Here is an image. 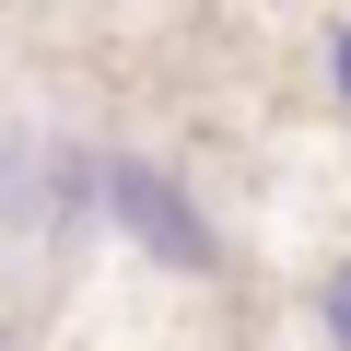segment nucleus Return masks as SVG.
I'll return each mask as SVG.
<instances>
[{
  "label": "nucleus",
  "instance_id": "nucleus-1",
  "mask_svg": "<svg viewBox=\"0 0 351 351\" xmlns=\"http://www.w3.org/2000/svg\"><path fill=\"white\" fill-rule=\"evenodd\" d=\"M106 234L141 269H164V281H223L234 269V246H223V223L199 199V176L176 164V152H141V141H106Z\"/></svg>",
  "mask_w": 351,
  "mask_h": 351
},
{
  "label": "nucleus",
  "instance_id": "nucleus-2",
  "mask_svg": "<svg viewBox=\"0 0 351 351\" xmlns=\"http://www.w3.org/2000/svg\"><path fill=\"white\" fill-rule=\"evenodd\" d=\"M0 234L59 246V141L47 129H0Z\"/></svg>",
  "mask_w": 351,
  "mask_h": 351
},
{
  "label": "nucleus",
  "instance_id": "nucleus-3",
  "mask_svg": "<svg viewBox=\"0 0 351 351\" xmlns=\"http://www.w3.org/2000/svg\"><path fill=\"white\" fill-rule=\"evenodd\" d=\"M304 316H316V339H328V351H351V246H339V258L316 269V293H304Z\"/></svg>",
  "mask_w": 351,
  "mask_h": 351
},
{
  "label": "nucleus",
  "instance_id": "nucleus-4",
  "mask_svg": "<svg viewBox=\"0 0 351 351\" xmlns=\"http://www.w3.org/2000/svg\"><path fill=\"white\" fill-rule=\"evenodd\" d=\"M316 82H328V106L351 117V12H328V24H316Z\"/></svg>",
  "mask_w": 351,
  "mask_h": 351
}]
</instances>
